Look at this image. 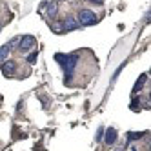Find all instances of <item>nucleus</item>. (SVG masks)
Wrapping results in <instances>:
<instances>
[{
    "instance_id": "1",
    "label": "nucleus",
    "mask_w": 151,
    "mask_h": 151,
    "mask_svg": "<svg viewBox=\"0 0 151 151\" xmlns=\"http://www.w3.org/2000/svg\"><path fill=\"white\" fill-rule=\"evenodd\" d=\"M40 13L44 15L49 22H53V18H55L57 13H58L57 0H42V4H40Z\"/></svg>"
},
{
    "instance_id": "2",
    "label": "nucleus",
    "mask_w": 151,
    "mask_h": 151,
    "mask_svg": "<svg viewBox=\"0 0 151 151\" xmlns=\"http://www.w3.org/2000/svg\"><path fill=\"white\" fill-rule=\"evenodd\" d=\"M18 51L27 55L29 51H37V38L31 37V35H24L20 37V42H18Z\"/></svg>"
},
{
    "instance_id": "3",
    "label": "nucleus",
    "mask_w": 151,
    "mask_h": 151,
    "mask_svg": "<svg viewBox=\"0 0 151 151\" xmlns=\"http://www.w3.org/2000/svg\"><path fill=\"white\" fill-rule=\"evenodd\" d=\"M96 15L91 11V9H80L78 11V17H77V22L80 26H95L96 24Z\"/></svg>"
},
{
    "instance_id": "4",
    "label": "nucleus",
    "mask_w": 151,
    "mask_h": 151,
    "mask_svg": "<svg viewBox=\"0 0 151 151\" xmlns=\"http://www.w3.org/2000/svg\"><path fill=\"white\" fill-rule=\"evenodd\" d=\"M62 24H64V31H75V29H78V27H80V24L77 22V18L71 17V15L64 18V20H62Z\"/></svg>"
},
{
    "instance_id": "5",
    "label": "nucleus",
    "mask_w": 151,
    "mask_h": 151,
    "mask_svg": "<svg viewBox=\"0 0 151 151\" xmlns=\"http://www.w3.org/2000/svg\"><path fill=\"white\" fill-rule=\"evenodd\" d=\"M2 71H4L6 77H13L15 71H17V64H15L13 60H6V62L2 64Z\"/></svg>"
},
{
    "instance_id": "6",
    "label": "nucleus",
    "mask_w": 151,
    "mask_h": 151,
    "mask_svg": "<svg viewBox=\"0 0 151 151\" xmlns=\"http://www.w3.org/2000/svg\"><path fill=\"white\" fill-rule=\"evenodd\" d=\"M102 140H104V142H106L107 146H111V144H115V142H116V129L109 127V129H107V131H106V137H104Z\"/></svg>"
},
{
    "instance_id": "7",
    "label": "nucleus",
    "mask_w": 151,
    "mask_h": 151,
    "mask_svg": "<svg viewBox=\"0 0 151 151\" xmlns=\"http://www.w3.org/2000/svg\"><path fill=\"white\" fill-rule=\"evenodd\" d=\"M49 27H51L53 33H57V35L66 33V31H64V24H62V20H55V22H49Z\"/></svg>"
},
{
    "instance_id": "8",
    "label": "nucleus",
    "mask_w": 151,
    "mask_h": 151,
    "mask_svg": "<svg viewBox=\"0 0 151 151\" xmlns=\"http://www.w3.org/2000/svg\"><path fill=\"white\" fill-rule=\"evenodd\" d=\"M147 82V73L146 75H142V77H140L138 80H137V84H135V88H133V96L135 95H138V91H140V88H142V86Z\"/></svg>"
},
{
    "instance_id": "9",
    "label": "nucleus",
    "mask_w": 151,
    "mask_h": 151,
    "mask_svg": "<svg viewBox=\"0 0 151 151\" xmlns=\"http://www.w3.org/2000/svg\"><path fill=\"white\" fill-rule=\"evenodd\" d=\"M140 138H142V133H127V135H126L127 144H129V142H135V140H140Z\"/></svg>"
},
{
    "instance_id": "10",
    "label": "nucleus",
    "mask_w": 151,
    "mask_h": 151,
    "mask_svg": "<svg viewBox=\"0 0 151 151\" xmlns=\"http://www.w3.org/2000/svg\"><path fill=\"white\" fill-rule=\"evenodd\" d=\"M37 55H38V51H31L29 55L26 57V60H27L29 64H35V60H37Z\"/></svg>"
},
{
    "instance_id": "11",
    "label": "nucleus",
    "mask_w": 151,
    "mask_h": 151,
    "mask_svg": "<svg viewBox=\"0 0 151 151\" xmlns=\"http://www.w3.org/2000/svg\"><path fill=\"white\" fill-rule=\"evenodd\" d=\"M102 138H104V129L100 127V129H99V133H96V140H102Z\"/></svg>"
},
{
    "instance_id": "12",
    "label": "nucleus",
    "mask_w": 151,
    "mask_h": 151,
    "mask_svg": "<svg viewBox=\"0 0 151 151\" xmlns=\"http://www.w3.org/2000/svg\"><path fill=\"white\" fill-rule=\"evenodd\" d=\"M89 2H93V4H104V0H89Z\"/></svg>"
},
{
    "instance_id": "13",
    "label": "nucleus",
    "mask_w": 151,
    "mask_h": 151,
    "mask_svg": "<svg viewBox=\"0 0 151 151\" xmlns=\"http://www.w3.org/2000/svg\"><path fill=\"white\" fill-rule=\"evenodd\" d=\"M6 22V20H2V18H0V29H2V24Z\"/></svg>"
},
{
    "instance_id": "14",
    "label": "nucleus",
    "mask_w": 151,
    "mask_h": 151,
    "mask_svg": "<svg viewBox=\"0 0 151 151\" xmlns=\"http://www.w3.org/2000/svg\"><path fill=\"white\" fill-rule=\"evenodd\" d=\"M129 151H138V149L137 147H129Z\"/></svg>"
}]
</instances>
